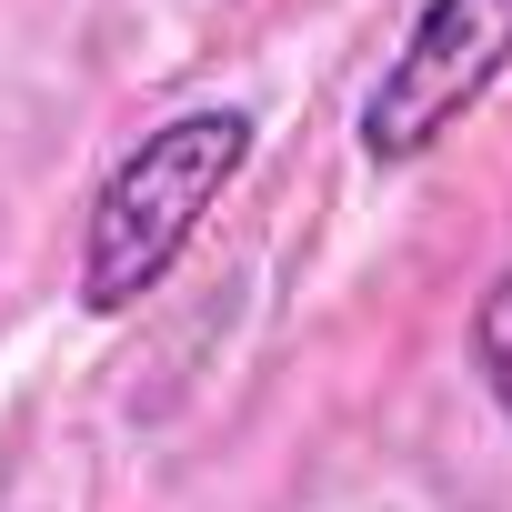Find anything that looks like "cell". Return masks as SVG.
<instances>
[{
  "label": "cell",
  "instance_id": "1",
  "mask_svg": "<svg viewBox=\"0 0 512 512\" xmlns=\"http://www.w3.org/2000/svg\"><path fill=\"white\" fill-rule=\"evenodd\" d=\"M251 161V111L241 101H201V111H171L161 131H141L111 181L91 191V221H81V312H131L171 282V262L201 241L211 201L241 181Z\"/></svg>",
  "mask_w": 512,
  "mask_h": 512
},
{
  "label": "cell",
  "instance_id": "2",
  "mask_svg": "<svg viewBox=\"0 0 512 512\" xmlns=\"http://www.w3.org/2000/svg\"><path fill=\"white\" fill-rule=\"evenodd\" d=\"M502 71H512V0H422L402 51L362 91V151L382 171L422 161L442 131H462L492 101Z\"/></svg>",
  "mask_w": 512,
  "mask_h": 512
},
{
  "label": "cell",
  "instance_id": "3",
  "mask_svg": "<svg viewBox=\"0 0 512 512\" xmlns=\"http://www.w3.org/2000/svg\"><path fill=\"white\" fill-rule=\"evenodd\" d=\"M472 362H482V392L502 402V422H512V272L482 292V312H472Z\"/></svg>",
  "mask_w": 512,
  "mask_h": 512
}]
</instances>
